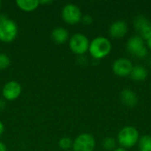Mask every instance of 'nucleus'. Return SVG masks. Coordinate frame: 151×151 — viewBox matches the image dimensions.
<instances>
[{"mask_svg": "<svg viewBox=\"0 0 151 151\" xmlns=\"http://www.w3.org/2000/svg\"><path fill=\"white\" fill-rule=\"evenodd\" d=\"M113 151H128L127 149H124V148H121V147H119L117 148L116 150H114Z\"/></svg>", "mask_w": 151, "mask_h": 151, "instance_id": "26", "label": "nucleus"}, {"mask_svg": "<svg viewBox=\"0 0 151 151\" xmlns=\"http://www.w3.org/2000/svg\"><path fill=\"white\" fill-rule=\"evenodd\" d=\"M95 148V137L89 133H82L73 140L72 151H94Z\"/></svg>", "mask_w": 151, "mask_h": 151, "instance_id": "7", "label": "nucleus"}, {"mask_svg": "<svg viewBox=\"0 0 151 151\" xmlns=\"http://www.w3.org/2000/svg\"><path fill=\"white\" fill-rule=\"evenodd\" d=\"M63 20L69 25H76L81 21L82 12L81 8L75 4H66L61 10Z\"/></svg>", "mask_w": 151, "mask_h": 151, "instance_id": "6", "label": "nucleus"}, {"mask_svg": "<svg viewBox=\"0 0 151 151\" xmlns=\"http://www.w3.org/2000/svg\"><path fill=\"white\" fill-rule=\"evenodd\" d=\"M4 132V126L3 122H2V121H0V137L3 135Z\"/></svg>", "mask_w": 151, "mask_h": 151, "instance_id": "24", "label": "nucleus"}, {"mask_svg": "<svg viewBox=\"0 0 151 151\" xmlns=\"http://www.w3.org/2000/svg\"><path fill=\"white\" fill-rule=\"evenodd\" d=\"M73 140H72L70 137L65 136L58 141V147L63 151L71 150V149L73 148Z\"/></svg>", "mask_w": 151, "mask_h": 151, "instance_id": "18", "label": "nucleus"}, {"mask_svg": "<svg viewBox=\"0 0 151 151\" xmlns=\"http://www.w3.org/2000/svg\"><path fill=\"white\" fill-rule=\"evenodd\" d=\"M51 3H53L52 0H42V1H39V4H42V5H44V4H50Z\"/></svg>", "mask_w": 151, "mask_h": 151, "instance_id": "23", "label": "nucleus"}, {"mask_svg": "<svg viewBox=\"0 0 151 151\" xmlns=\"http://www.w3.org/2000/svg\"><path fill=\"white\" fill-rule=\"evenodd\" d=\"M0 151H8L7 146L3 142H0Z\"/></svg>", "mask_w": 151, "mask_h": 151, "instance_id": "22", "label": "nucleus"}, {"mask_svg": "<svg viewBox=\"0 0 151 151\" xmlns=\"http://www.w3.org/2000/svg\"><path fill=\"white\" fill-rule=\"evenodd\" d=\"M22 92V87L19 82L16 81H10L6 82L2 88V96L5 101H14L19 97Z\"/></svg>", "mask_w": 151, "mask_h": 151, "instance_id": "9", "label": "nucleus"}, {"mask_svg": "<svg viewBox=\"0 0 151 151\" xmlns=\"http://www.w3.org/2000/svg\"><path fill=\"white\" fill-rule=\"evenodd\" d=\"M128 32V25L125 20H116L109 27V35L114 39L123 38Z\"/></svg>", "mask_w": 151, "mask_h": 151, "instance_id": "11", "label": "nucleus"}, {"mask_svg": "<svg viewBox=\"0 0 151 151\" xmlns=\"http://www.w3.org/2000/svg\"><path fill=\"white\" fill-rule=\"evenodd\" d=\"M1 7H2V2L0 1V9H1Z\"/></svg>", "mask_w": 151, "mask_h": 151, "instance_id": "27", "label": "nucleus"}, {"mask_svg": "<svg viewBox=\"0 0 151 151\" xmlns=\"http://www.w3.org/2000/svg\"><path fill=\"white\" fill-rule=\"evenodd\" d=\"M11 65V59L5 53H0V71L7 69Z\"/></svg>", "mask_w": 151, "mask_h": 151, "instance_id": "19", "label": "nucleus"}, {"mask_svg": "<svg viewBox=\"0 0 151 151\" xmlns=\"http://www.w3.org/2000/svg\"><path fill=\"white\" fill-rule=\"evenodd\" d=\"M134 27L138 32V35L144 41L149 40L151 37V21L145 16L142 14L137 15L134 19Z\"/></svg>", "mask_w": 151, "mask_h": 151, "instance_id": "8", "label": "nucleus"}, {"mask_svg": "<svg viewBox=\"0 0 151 151\" xmlns=\"http://www.w3.org/2000/svg\"><path fill=\"white\" fill-rule=\"evenodd\" d=\"M117 140L113 137H106L103 140V148L107 151H113L117 149Z\"/></svg>", "mask_w": 151, "mask_h": 151, "instance_id": "17", "label": "nucleus"}, {"mask_svg": "<svg viewBox=\"0 0 151 151\" xmlns=\"http://www.w3.org/2000/svg\"><path fill=\"white\" fill-rule=\"evenodd\" d=\"M111 49L112 45L108 38L104 36H97L90 42L88 52L94 59L100 60L106 58L111 53Z\"/></svg>", "mask_w": 151, "mask_h": 151, "instance_id": "1", "label": "nucleus"}, {"mask_svg": "<svg viewBox=\"0 0 151 151\" xmlns=\"http://www.w3.org/2000/svg\"><path fill=\"white\" fill-rule=\"evenodd\" d=\"M51 39L57 44H64L69 41L70 35L67 29L63 27H57L51 31Z\"/></svg>", "mask_w": 151, "mask_h": 151, "instance_id": "13", "label": "nucleus"}, {"mask_svg": "<svg viewBox=\"0 0 151 151\" xmlns=\"http://www.w3.org/2000/svg\"><path fill=\"white\" fill-rule=\"evenodd\" d=\"M130 77L135 81H143L148 77V70L141 65H134Z\"/></svg>", "mask_w": 151, "mask_h": 151, "instance_id": "14", "label": "nucleus"}, {"mask_svg": "<svg viewBox=\"0 0 151 151\" xmlns=\"http://www.w3.org/2000/svg\"><path fill=\"white\" fill-rule=\"evenodd\" d=\"M19 33L16 22L5 14H0V41L4 43L13 42Z\"/></svg>", "mask_w": 151, "mask_h": 151, "instance_id": "2", "label": "nucleus"}, {"mask_svg": "<svg viewBox=\"0 0 151 151\" xmlns=\"http://www.w3.org/2000/svg\"><path fill=\"white\" fill-rule=\"evenodd\" d=\"M5 109V100L4 99H0V111Z\"/></svg>", "mask_w": 151, "mask_h": 151, "instance_id": "21", "label": "nucleus"}, {"mask_svg": "<svg viewBox=\"0 0 151 151\" xmlns=\"http://www.w3.org/2000/svg\"><path fill=\"white\" fill-rule=\"evenodd\" d=\"M139 151H151V135H142L138 142Z\"/></svg>", "mask_w": 151, "mask_h": 151, "instance_id": "16", "label": "nucleus"}, {"mask_svg": "<svg viewBox=\"0 0 151 151\" xmlns=\"http://www.w3.org/2000/svg\"><path fill=\"white\" fill-rule=\"evenodd\" d=\"M120 100L122 104L128 108H134L138 104L137 95L130 88H125L121 91Z\"/></svg>", "mask_w": 151, "mask_h": 151, "instance_id": "12", "label": "nucleus"}, {"mask_svg": "<svg viewBox=\"0 0 151 151\" xmlns=\"http://www.w3.org/2000/svg\"><path fill=\"white\" fill-rule=\"evenodd\" d=\"M127 51L137 58L142 59L148 56L149 50L145 43V41L138 35L130 37L127 42Z\"/></svg>", "mask_w": 151, "mask_h": 151, "instance_id": "5", "label": "nucleus"}, {"mask_svg": "<svg viewBox=\"0 0 151 151\" xmlns=\"http://www.w3.org/2000/svg\"><path fill=\"white\" fill-rule=\"evenodd\" d=\"M139 140L140 133L134 127L132 126H126L121 128L117 137V142L120 147L127 150L131 149L138 144Z\"/></svg>", "mask_w": 151, "mask_h": 151, "instance_id": "3", "label": "nucleus"}, {"mask_svg": "<svg viewBox=\"0 0 151 151\" xmlns=\"http://www.w3.org/2000/svg\"><path fill=\"white\" fill-rule=\"evenodd\" d=\"M146 43H147V48L148 49H150L151 50V37L149 39V40H147L146 41Z\"/></svg>", "mask_w": 151, "mask_h": 151, "instance_id": "25", "label": "nucleus"}, {"mask_svg": "<svg viewBox=\"0 0 151 151\" xmlns=\"http://www.w3.org/2000/svg\"><path fill=\"white\" fill-rule=\"evenodd\" d=\"M133 67L134 65L131 60L126 58H119L113 62L112 71L119 77H127L130 76Z\"/></svg>", "mask_w": 151, "mask_h": 151, "instance_id": "10", "label": "nucleus"}, {"mask_svg": "<svg viewBox=\"0 0 151 151\" xmlns=\"http://www.w3.org/2000/svg\"><path fill=\"white\" fill-rule=\"evenodd\" d=\"M16 4L24 12H33L40 5L38 0H17Z\"/></svg>", "mask_w": 151, "mask_h": 151, "instance_id": "15", "label": "nucleus"}, {"mask_svg": "<svg viewBox=\"0 0 151 151\" xmlns=\"http://www.w3.org/2000/svg\"><path fill=\"white\" fill-rule=\"evenodd\" d=\"M90 41L82 33H75L70 36L68 44L72 52L78 56H84L88 51Z\"/></svg>", "mask_w": 151, "mask_h": 151, "instance_id": "4", "label": "nucleus"}, {"mask_svg": "<svg viewBox=\"0 0 151 151\" xmlns=\"http://www.w3.org/2000/svg\"><path fill=\"white\" fill-rule=\"evenodd\" d=\"M67 151H72V150H67Z\"/></svg>", "mask_w": 151, "mask_h": 151, "instance_id": "28", "label": "nucleus"}, {"mask_svg": "<svg viewBox=\"0 0 151 151\" xmlns=\"http://www.w3.org/2000/svg\"><path fill=\"white\" fill-rule=\"evenodd\" d=\"M84 25H91L93 23V18L90 14H85V15H82V18H81V21Z\"/></svg>", "mask_w": 151, "mask_h": 151, "instance_id": "20", "label": "nucleus"}]
</instances>
